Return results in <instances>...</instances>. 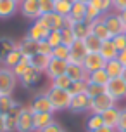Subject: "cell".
I'll return each mask as SVG.
<instances>
[{"mask_svg": "<svg viewBox=\"0 0 126 132\" xmlns=\"http://www.w3.org/2000/svg\"><path fill=\"white\" fill-rule=\"evenodd\" d=\"M54 2H55V0H54Z\"/></svg>", "mask_w": 126, "mask_h": 132, "instance_id": "6125c7cd", "label": "cell"}, {"mask_svg": "<svg viewBox=\"0 0 126 132\" xmlns=\"http://www.w3.org/2000/svg\"><path fill=\"white\" fill-rule=\"evenodd\" d=\"M17 49L21 51L23 57H29V59H33L35 56L38 54V42H35V40L24 37L21 42H17Z\"/></svg>", "mask_w": 126, "mask_h": 132, "instance_id": "9a60e30c", "label": "cell"}, {"mask_svg": "<svg viewBox=\"0 0 126 132\" xmlns=\"http://www.w3.org/2000/svg\"><path fill=\"white\" fill-rule=\"evenodd\" d=\"M40 19L47 24V28H48L50 31H54V30H62V28H64V21H66V18L59 16L57 12H50V14H43V16H40Z\"/></svg>", "mask_w": 126, "mask_h": 132, "instance_id": "2e32d148", "label": "cell"}, {"mask_svg": "<svg viewBox=\"0 0 126 132\" xmlns=\"http://www.w3.org/2000/svg\"><path fill=\"white\" fill-rule=\"evenodd\" d=\"M17 104H19V103L12 97V94H10V96H0V113H2V115L9 113L14 106H17Z\"/></svg>", "mask_w": 126, "mask_h": 132, "instance_id": "d6a6232c", "label": "cell"}, {"mask_svg": "<svg viewBox=\"0 0 126 132\" xmlns=\"http://www.w3.org/2000/svg\"><path fill=\"white\" fill-rule=\"evenodd\" d=\"M0 132H5V125H4V117L0 115Z\"/></svg>", "mask_w": 126, "mask_h": 132, "instance_id": "f5cc1de1", "label": "cell"}, {"mask_svg": "<svg viewBox=\"0 0 126 132\" xmlns=\"http://www.w3.org/2000/svg\"><path fill=\"white\" fill-rule=\"evenodd\" d=\"M90 4L93 7H97L102 14H107V12H112L114 11V0H92Z\"/></svg>", "mask_w": 126, "mask_h": 132, "instance_id": "8d00e7d4", "label": "cell"}, {"mask_svg": "<svg viewBox=\"0 0 126 132\" xmlns=\"http://www.w3.org/2000/svg\"><path fill=\"white\" fill-rule=\"evenodd\" d=\"M40 132H64V129H62L57 122H54V123H50L48 127H45V129L40 130Z\"/></svg>", "mask_w": 126, "mask_h": 132, "instance_id": "c3c4849f", "label": "cell"}, {"mask_svg": "<svg viewBox=\"0 0 126 132\" xmlns=\"http://www.w3.org/2000/svg\"><path fill=\"white\" fill-rule=\"evenodd\" d=\"M50 56H43V54H36L33 59H31V66L33 68H36L40 73H43L45 75V71H47V68H48V63H50Z\"/></svg>", "mask_w": 126, "mask_h": 132, "instance_id": "83f0119b", "label": "cell"}, {"mask_svg": "<svg viewBox=\"0 0 126 132\" xmlns=\"http://www.w3.org/2000/svg\"><path fill=\"white\" fill-rule=\"evenodd\" d=\"M29 106H31L33 113H55V110H54V106L50 103L48 96H47V92L35 94L31 103H29Z\"/></svg>", "mask_w": 126, "mask_h": 132, "instance_id": "5b68a950", "label": "cell"}, {"mask_svg": "<svg viewBox=\"0 0 126 132\" xmlns=\"http://www.w3.org/2000/svg\"><path fill=\"white\" fill-rule=\"evenodd\" d=\"M38 54H43V56H50L52 57V45L47 40H40L38 42Z\"/></svg>", "mask_w": 126, "mask_h": 132, "instance_id": "bcb514c9", "label": "cell"}, {"mask_svg": "<svg viewBox=\"0 0 126 132\" xmlns=\"http://www.w3.org/2000/svg\"><path fill=\"white\" fill-rule=\"evenodd\" d=\"M106 92V87L102 85H97V84H88V87H86V96L90 99L97 97V96H100V94Z\"/></svg>", "mask_w": 126, "mask_h": 132, "instance_id": "7bdbcfd3", "label": "cell"}, {"mask_svg": "<svg viewBox=\"0 0 126 132\" xmlns=\"http://www.w3.org/2000/svg\"><path fill=\"white\" fill-rule=\"evenodd\" d=\"M66 75L73 80V82H80V80L88 78V71L85 70V66L83 64H74V63H69V64H67Z\"/></svg>", "mask_w": 126, "mask_h": 132, "instance_id": "44dd1931", "label": "cell"}, {"mask_svg": "<svg viewBox=\"0 0 126 132\" xmlns=\"http://www.w3.org/2000/svg\"><path fill=\"white\" fill-rule=\"evenodd\" d=\"M47 42L52 45V49H55V47L62 45V35H60V30H54V31L48 33V37H47Z\"/></svg>", "mask_w": 126, "mask_h": 132, "instance_id": "b9f144b4", "label": "cell"}, {"mask_svg": "<svg viewBox=\"0 0 126 132\" xmlns=\"http://www.w3.org/2000/svg\"><path fill=\"white\" fill-rule=\"evenodd\" d=\"M109 80H111V78H109V75H107L106 70L102 68V70H97V71L90 73V75H88V78H86V82H88V84H97V85L106 87Z\"/></svg>", "mask_w": 126, "mask_h": 132, "instance_id": "4316f807", "label": "cell"}, {"mask_svg": "<svg viewBox=\"0 0 126 132\" xmlns=\"http://www.w3.org/2000/svg\"><path fill=\"white\" fill-rule=\"evenodd\" d=\"M19 12L29 21H36L41 16L38 0H21L19 2Z\"/></svg>", "mask_w": 126, "mask_h": 132, "instance_id": "30bf717a", "label": "cell"}, {"mask_svg": "<svg viewBox=\"0 0 126 132\" xmlns=\"http://www.w3.org/2000/svg\"><path fill=\"white\" fill-rule=\"evenodd\" d=\"M14 2H17V4H19V2H21V0H14Z\"/></svg>", "mask_w": 126, "mask_h": 132, "instance_id": "680465c9", "label": "cell"}, {"mask_svg": "<svg viewBox=\"0 0 126 132\" xmlns=\"http://www.w3.org/2000/svg\"><path fill=\"white\" fill-rule=\"evenodd\" d=\"M73 31H74V37H76V40H85L90 33H92V30H90V23H86V21H83V23H76L73 26Z\"/></svg>", "mask_w": 126, "mask_h": 132, "instance_id": "4dcf8cb0", "label": "cell"}, {"mask_svg": "<svg viewBox=\"0 0 126 132\" xmlns=\"http://www.w3.org/2000/svg\"><path fill=\"white\" fill-rule=\"evenodd\" d=\"M102 21H104V24L107 26V30H109V33H111L112 37L121 35V33H126V28H124V24H123V19H121L119 12L112 11V12L104 14V16H102Z\"/></svg>", "mask_w": 126, "mask_h": 132, "instance_id": "277c9868", "label": "cell"}, {"mask_svg": "<svg viewBox=\"0 0 126 132\" xmlns=\"http://www.w3.org/2000/svg\"><path fill=\"white\" fill-rule=\"evenodd\" d=\"M50 103H52L54 110L55 111H64V110H69V104H71V99L73 96L69 94V90H62V89H55V87H48L45 90Z\"/></svg>", "mask_w": 126, "mask_h": 132, "instance_id": "6da1fadb", "label": "cell"}, {"mask_svg": "<svg viewBox=\"0 0 126 132\" xmlns=\"http://www.w3.org/2000/svg\"><path fill=\"white\" fill-rule=\"evenodd\" d=\"M54 113H33V125L35 132L43 130L45 127H48L50 123H54Z\"/></svg>", "mask_w": 126, "mask_h": 132, "instance_id": "ac0fdd59", "label": "cell"}, {"mask_svg": "<svg viewBox=\"0 0 126 132\" xmlns=\"http://www.w3.org/2000/svg\"><path fill=\"white\" fill-rule=\"evenodd\" d=\"M121 78H123V80L126 82V68H124V71H123V77H121Z\"/></svg>", "mask_w": 126, "mask_h": 132, "instance_id": "11a10c76", "label": "cell"}, {"mask_svg": "<svg viewBox=\"0 0 126 132\" xmlns=\"http://www.w3.org/2000/svg\"><path fill=\"white\" fill-rule=\"evenodd\" d=\"M118 132L126 130V108H121V115H119V123H118Z\"/></svg>", "mask_w": 126, "mask_h": 132, "instance_id": "7dc6e473", "label": "cell"}, {"mask_svg": "<svg viewBox=\"0 0 126 132\" xmlns=\"http://www.w3.org/2000/svg\"><path fill=\"white\" fill-rule=\"evenodd\" d=\"M104 14L100 12L97 7H93L92 4H88L86 5V18H85V21L86 23H93V21H97V19H100Z\"/></svg>", "mask_w": 126, "mask_h": 132, "instance_id": "f35d334b", "label": "cell"}, {"mask_svg": "<svg viewBox=\"0 0 126 132\" xmlns=\"http://www.w3.org/2000/svg\"><path fill=\"white\" fill-rule=\"evenodd\" d=\"M90 30H92V35H95V37H97V38H100L102 42L112 38V35L109 33V30H107V26L104 24L102 18H100V19H97V21H93V23H90Z\"/></svg>", "mask_w": 126, "mask_h": 132, "instance_id": "d6986e66", "label": "cell"}, {"mask_svg": "<svg viewBox=\"0 0 126 132\" xmlns=\"http://www.w3.org/2000/svg\"><path fill=\"white\" fill-rule=\"evenodd\" d=\"M90 101H92V99L88 97L86 94L73 96V99H71V104H69V111H73V113H85V111H90Z\"/></svg>", "mask_w": 126, "mask_h": 132, "instance_id": "5bb4252c", "label": "cell"}, {"mask_svg": "<svg viewBox=\"0 0 126 132\" xmlns=\"http://www.w3.org/2000/svg\"><path fill=\"white\" fill-rule=\"evenodd\" d=\"M121 132H126V130H121Z\"/></svg>", "mask_w": 126, "mask_h": 132, "instance_id": "91938a15", "label": "cell"}, {"mask_svg": "<svg viewBox=\"0 0 126 132\" xmlns=\"http://www.w3.org/2000/svg\"><path fill=\"white\" fill-rule=\"evenodd\" d=\"M60 35H62V44L67 45V47H71L74 42H76L73 28H62V30H60Z\"/></svg>", "mask_w": 126, "mask_h": 132, "instance_id": "60d3db41", "label": "cell"}, {"mask_svg": "<svg viewBox=\"0 0 126 132\" xmlns=\"http://www.w3.org/2000/svg\"><path fill=\"white\" fill-rule=\"evenodd\" d=\"M41 75H43V73H40L36 68H33V66H31V68L28 70L26 75H24L23 78H19V82H21V85H23V87H26V89H33L35 85H38Z\"/></svg>", "mask_w": 126, "mask_h": 132, "instance_id": "ffe728a7", "label": "cell"}, {"mask_svg": "<svg viewBox=\"0 0 126 132\" xmlns=\"http://www.w3.org/2000/svg\"><path fill=\"white\" fill-rule=\"evenodd\" d=\"M119 115H121V108L119 106H114L111 110L102 113V120H104V125L111 127V129H118L119 123Z\"/></svg>", "mask_w": 126, "mask_h": 132, "instance_id": "e0dca14e", "label": "cell"}, {"mask_svg": "<svg viewBox=\"0 0 126 132\" xmlns=\"http://www.w3.org/2000/svg\"><path fill=\"white\" fill-rule=\"evenodd\" d=\"M83 66H85V70L88 71V75H90V73L97 71V70L106 68V59H104L99 52H90L85 57V61H83Z\"/></svg>", "mask_w": 126, "mask_h": 132, "instance_id": "7c38bea8", "label": "cell"}, {"mask_svg": "<svg viewBox=\"0 0 126 132\" xmlns=\"http://www.w3.org/2000/svg\"><path fill=\"white\" fill-rule=\"evenodd\" d=\"M73 84V80L69 78L67 75H60L57 78L50 80V87H55V89H62V90H69V87Z\"/></svg>", "mask_w": 126, "mask_h": 132, "instance_id": "e575fe53", "label": "cell"}, {"mask_svg": "<svg viewBox=\"0 0 126 132\" xmlns=\"http://www.w3.org/2000/svg\"><path fill=\"white\" fill-rule=\"evenodd\" d=\"M114 106H118V103H116L107 92H104V94H100V96H97V97H93L92 101H90V113L102 115L104 111L111 110Z\"/></svg>", "mask_w": 126, "mask_h": 132, "instance_id": "3957f363", "label": "cell"}, {"mask_svg": "<svg viewBox=\"0 0 126 132\" xmlns=\"http://www.w3.org/2000/svg\"><path fill=\"white\" fill-rule=\"evenodd\" d=\"M14 49H17V42L12 37H0V63L5 59L9 52H12Z\"/></svg>", "mask_w": 126, "mask_h": 132, "instance_id": "484cf974", "label": "cell"}, {"mask_svg": "<svg viewBox=\"0 0 126 132\" xmlns=\"http://www.w3.org/2000/svg\"><path fill=\"white\" fill-rule=\"evenodd\" d=\"M118 61L126 68V49L124 51H119V54H118Z\"/></svg>", "mask_w": 126, "mask_h": 132, "instance_id": "f907efd6", "label": "cell"}, {"mask_svg": "<svg viewBox=\"0 0 126 132\" xmlns=\"http://www.w3.org/2000/svg\"><path fill=\"white\" fill-rule=\"evenodd\" d=\"M48 33H50V30H48L47 24L38 18L36 21H31V26L28 28L26 37L31 38V40H35V42H40V40H47Z\"/></svg>", "mask_w": 126, "mask_h": 132, "instance_id": "ba28073f", "label": "cell"}, {"mask_svg": "<svg viewBox=\"0 0 126 132\" xmlns=\"http://www.w3.org/2000/svg\"><path fill=\"white\" fill-rule=\"evenodd\" d=\"M67 2H71V4H74V2H78V0H67Z\"/></svg>", "mask_w": 126, "mask_h": 132, "instance_id": "6f0895ef", "label": "cell"}, {"mask_svg": "<svg viewBox=\"0 0 126 132\" xmlns=\"http://www.w3.org/2000/svg\"><path fill=\"white\" fill-rule=\"evenodd\" d=\"M100 127H104L102 115L90 113V117H88V120H86V130H88V132H93V130H99Z\"/></svg>", "mask_w": 126, "mask_h": 132, "instance_id": "836d02e7", "label": "cell"}, {"mask_svg": "<svg viewBox=\"0 0 126 132\" xmlns=\"http://www.w3.org/2000/svg\"><path fill=\"white\" fill-rule=\"evenodd\" d=\"M93 132H118V130H116V129H111V127H106V125H104V127H100L99 130H93Z\"/></svg>", "mask_w": 126, "mask_h": 132, "instance_id": "816d5d0a", "label": "cell"}, {"mask_svg": "<svg viewBox=\"0 0 126 132\" xmlns=\"http://www.w3.org/2000/svg\"><path fill=\"white\" fill-rule=\"evenodd\" d=\"M112 44L116 45L118 51H124L126 49V33H121V35L112 37Z\"/></svg>", "mask_w": 126, "mask_h": 132, "instance_id": "f6af8a7d", "label": "cell"}, {"mask_svg": "<svg viewBox=\"0 0 126 132\" xmlns=\"http://www.w3.org/2000/svg\"><path fill=\"white\" fill-rule=\"evenodd\" d=\"M114 11L116 12L126 11V0H114Z\"/></svg>", "mask_w": 126, "mask_h": 132, "instance_id": "681fc988", "label": "cell"}, {"mask_svg": "<svg viewBox=\"0 0 126 132\" xmlns=\"http://www.w3.org/2000/svg\"><path fill=\"white\" fill-rule=\"evenodd\" d=\"M21 111H23V104H17L14 106L12 110L9 113H5V115H2L4 117V125H5V132H16V129H17V118H19Z\"/></svg>", "mask_w": 126, "mask_h": 132, "instance_id": "4fadbf2b", "label": "cell"}, {"mask_svg": "<svg viewBox=\"0 0 126 132\" xmlns=\"http://www.w3.org/2000/svg\"><path fill=\"white\" fill-rule=\"evenodd\" d=\"M106 73L109 75V78H121L123 77V71H124V66L121 64L118 59H112V61H107L106 63Z\"/></svg>", "mask_w": 126, "mask_h": 132, "instance_id": "d4e9b609", "label": "cell"}, {"mask_svg": "<svg viewBox=\"0 0 126 132\" xmlns=\"http://www.w3.org/2000/svg\"><path fill=\"white\" fill-rule=\"evenodd\" d=\"M81 2H85V4H90V2H92V0H81Z\"/></svg>", "mask_w": 126, "mask_h": 132, "instance_id": "9f6ffc18", "label": "cell"}, {"mask_svg": "<svg viewBox=\"0 0 126 132\" xmlns=\"http://www.w3.org/2000/svg\"><path fill=\"white\" fill-rule=\"evenodd\" d=\"M119 16H121V19H123V24H124V28H126V11L119 12Z\"/></svg>", "mask_w": 126, "mask_h": 132, "instance_id": "db71d44e", "label": "cell"}, {"mask_svg": "<svg viewBox=\"0 0 126 132\" xmlns=\"http://www.w3.org/2000/svg\"><path fill=\"white\" fill-rule=\"evenodd\" d=\"M67 64H69L67 61H62V59H55V57H52V59H50V63H48V68H47L45 75H47L50 80L57 78V77H60V75H66Z\"/></svg>", "mask_w": 126, "mask_h": 132, "instance_id": "8fae6325", "label": "cell"}, {"mask_svg": "<svg viewBox=\"0 0 126 132\" xmlns=\"http://www.w3.org/2000/svg\"><path fill=\"white\" fill-rule=\"evenodd\" d=\"M38 5H40L41 16H43V14L54 12V0H38Z\"/></svg>", "mask_w": 126, "mask_h": 132, "instance_id": "ee69618b", "label": "cell"}, {"mask_svg": "<svg viewBox=\"0 0 126 132\" xmlns=\"http://www.w3.org/2000/svg\"><path fill=\"white\" fill-rule=\"evenodd\" d=\"M52 57H55V59H62V61H67V59H69V47L62 44V45L52 49Z\"/></svg>", "mask_w": 126, "mask_h": 132, "instance_id": "ab89813d", "label": "cell"}, {"mask_svg": "<svg viewBox=\"0 0 126 132\" xmlns=\"http://www.w3.org/2000/svg\"><path fill=\"white\" fill-rule=\"evenodd\" d=\"M100 56L107 61H112V59H118V54H119V51L116 49V45L112 44V38L111 40H106V42H102V47H100Z\"/></svg>", "mask_w": 126, "mask_h": 132, "instance_id": "603a6c76", "label": "cell"}, {"mask_svg": "<svg viewBox=\"0 0 126 132\" xmlns=\"http://www.w3.org/2000/svg\"><path fill=\"white\" fill-rule=\"evenodd\" d=\"M86 5H88V4L81 2V0L74 2V4H73V9H71V14H69V18H71L74 23H83V21H85V18H86Z\"/></svg>", "mask_w": 126, "mask_h": 132, "instance_id": "cb8c5ba5", "label": "cell"}, {"mask_svg": "<svg viewBox=\"0 0 126 132\" xmlns=\"http://www.w3.org/2000/svg\"><path fill=\"white\" fill-rule=\"evenodd\" d=\"M16 12H19V4L14 0H0V19L12 18Z\"/></svg>", "mask_w": 126, "mask_h": 132, "instance_id": "7402d4cb", "label": "cell"}, {"mask_svg": "<svg viewBox=\"0 0 126 132\" xmlns=\"http://www.w3.org/2000/svg\"><path fill=\"white\" fill-rule=\"evenodd\" d=\"M71 9H73V4L67 0H55L54 2V12H57L62 18H67L71 14Z\"/></svg>", "mask_w": 126, "mask_h": 132, "instance_id": "f546056e", "label": "cell"}, {"mask_svg": "<svg viewBox=\"0 0 126 132\" xmlns=\"http://www.w3.org/2000/svg\"><path fill=\"white\" fill-rule=\"evenodd\" d=\"M16 132H35V125H33V110L31 106L26 104L23 106L19 118H17V129Z\"/></svg>", "mask_w": 126, "mask_h": 132, "instance_id": "52a82bcc", "label": "cell"}, {"mask_svg": "<svg viewBox=\"0 0 126 132\" xmlns=\"http://www.w3.org/2000/svg\"><path fill=\"white\" fill-rule=\"evenodd\" d=\"M21 59H23V54H21V51H19V49H14L12 52H9V54L5 56V59L2 61V66H4V68H9V70H12V68L17 64Z\"/></svg>", "mask_w": 126, "mask_h": 132, "instance_id": "f1b7e54d", "label": "cell"}, {"mask_svg": "<svg viewBox=\"0 0 126 132\" xmlns=\"http://www.w3.org/2000/svg\"><path fill=\"white\" fill-rule=\"evenodd\" d=\"M85 45H86V49H88V52H100V47H102V40L100 38H97L95 35H88L85 40Z\"/></svg>", "mask_w": 126, "mask_h": 132, "instance_id": "d590c367", "label": "cell"}, {"mask_svg": "<svg viewBox=\"0 0 126 132\" xmlns=\"http://www.w3.org/2000/svg\"><path fill=\"white\" fill-rule=\"evenodd\" d=\"M88 49H86L83 40H76L73 45L69 47V59L67 63H74V64H83L85 57L88 56Z\"/></svg>", "mask_w": 126, "mask_h": 132, "instance_id": "9c48e42d", "label": "cell"}, {"mask_svg": "<svg viewBox=\"0 0 126 132\" xmlns=\"http://www.w3.org/2000/svg\"><path fill=\"white\" fill-rule=\"evenodd\" d=\"M0 115H2V113H0Z\"/></svg>", "mask_w": 126, "mask_h": 132, "instance_id": "94428289", "label": "cell"}, {"mask_svg": "<svg viewBox=\"0 0 126 132\" xmlns=\"http://www.w3.org/2000/svg\"><path fill=\"white\" fill-rule=\"evenodd\" d=\"M86 87L88 82L86 80H80V82H73L69 87V94L71 96H80V94H86Z\"/></svg>", "mask_w": 126, "mask_h": 132, "instance_id": "74e56055", "label": "cell"}, {"mask_svg": "<svg viewBox=\"0 0 126 132\" xmlns=\"http://www.w3.org/2000/svg\"><path fill=\"white\" fill-rule=\"evenodd\" d=\"M19 84V78L9 68H0V96H10Z\"/></svg>", "mask_w": 126, "mask_h": 132, "instance_id": "7a4b0ae2", "label": "cell"}, {"mask_svg": "<svg viewBox=\"0 0 126 132\" xmlns=\"http://www.w3.org/2000/svg\"><path fill=\"white\" fill-rule=\"evenodd\" d=\"M106 92L109 94L116 103H118V101H123V99H126V82L123 78L109 80L107 85H106Z\"/></svg>", "mask_w": 126, "mask_h": 132, "instance_id": "8992f818", "label": "cell"}, {"mask_svg": "<svg viewBox=\"0 0 126 132\" xmlns=\"http://www.w3.org/2000/svg\"><path fill=\"white\" fill-rule=\"evenodd\" d=\"M29 68H31V59H29V57H23V59L12 68V71H14V75H16L17 78H23V77L28 73Z\"/></svg>", "mask_w": 126, "mask_h": 132, "instance_id": "1f68e13d", "label": "cell"}]
</instances>
